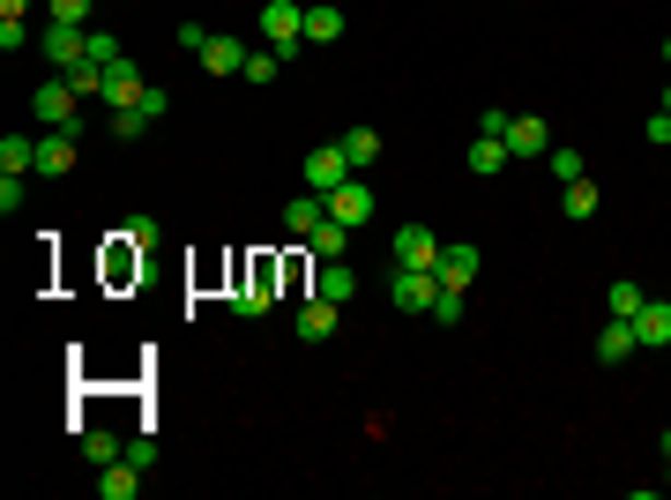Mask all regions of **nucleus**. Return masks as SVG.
Returning a JSON list of instances; mask_svg holds the SVG:
<instances>
[{
	"mask_svg": "<svg viewBox=\"0 0 671 500\" xmlns=\"http://www.w3.org/2000/svg\"><path fill=\"white\" fill-rule=\"evenodd\" d=\"M329 217V195H298V202H284V232H298V240H314V224Z\"/></svg>",
	"mask_w": 671,
	"mask_h": 500,
	"instance_id": "obj_19",
	"label": "nucleus"
},
{
	"mask_svg": "<svg viewBox=\"0 0 671 500\" xmlns=\"http://www.w3.org/2000/svg\"><path fill=\"white\" fill-rule=\"evenodd\" d=\"M664 113H671V90H664Z\"/></svg>",
	"mask_w": 671,
	"mask_h": 500,
	"instance_id": "obj_39",
	"label": "nucleus"
},
{
	"mask_svg": "<svg viewBox=\"0 0 671 500\" xmlns=\"http://www.w3.org/2000/svg\"><path fill=\"white\" fill-rule=\"evenodd\" d=\"M90 60H97V68H113V60H127V53H120L113 31H90Z\"/></svg>",
	"mask_w": 671,
	"mask_h": 500,
	"instance_id": "obj_30",
	"label": "nucleus"
},
{
	"mask_svg": "<svg viewBox=\"0 0 671 500\" xmlns=\"http://www.w3.org/2000/svg\"><path fill=\"white\" fill-rule=\"evenodd\" d=\"M433 322H440V329H456V322H462V292L440 284V292H433Z\"/></svg>",
	"mask_w": 671,
	"mask_h": 500,
	"instance_id": "obj_28",
	"label": "nucleus"
},
{
	"mask_svg": "<svg viewBox=\"0 0 671 500\" xmlns=\"http://www.w3.org/2000/svg\"><path fill=\"white\" fill-rule=\"evenodd\" d=\"M388 292H396V306H403V314H433L440 277H433V269H396V277H388Z\"/></svg>",
	"mask_w": 671,
	"mask_h": 500,
	"instance_id": "obj_4",
	"label": "nucleus"
},
{
	"mask_svg": "<svg viewBox=\"0 0 671 500\" xmlns=\"http://www.w3.org/2000/svg\"><path fill=\"white\" fill-rule=\"evenodd\" d=\"M269 292H276V261H247V277L232 292V314H269Z\"/></svg>",
	"mask_w": 671,
	"mask_h": 500,
	"instance_id": "obj_5",
	"label": "nucleus"
},
{
	"mask_svg": "<svg viewBox=\"0 0 671 500\" xmlns=\"http://www.w3.org/2000/svg\"><path fill=\"white\" fill-rule=\"evenodd\" d=\"M0 172H23V179H31V172H38V142H31V135H8V142H0Z\"/></svg>",
	"mask_w": 671,
	"mask_h": 500,
	"instance_id": "obj_24",
	"label": "nucleus"
},
{
	"mask_svg": "<svg viewBox=\"0 0 671 500\" xmlns=\"http://www.w3.org/2000/svg\"><path fill=\"white\" fill-rule=\"evenodd\" d=\"M276 68H284V53H247V68H239V75L261 90V83H276Z\"/></svg>",
	"mask_w": 671,
	"mask_h": 500,
	"instance_id": "obj_26",
	"label": "nucleus"
},
{
	"mask_svg": "<svg viewBox=\"0 0 671 500\" xmlns=\"http://www.w3.org/2000/svg\"><path fill=\"white\" fill-rule=\"evenodd\" d=\"M127 463H142V470H150V463H157V441H150V433H134V441H127Z\"/></svg>",
	"mask_w": 671,
	"mask_h": 500,
	"instance_id": "obj_36",
	"label": "nucleus"
},
{
	"mask_svg": "<svg viewBox=\"0 0 671 500\" xmlns=\"http://www.w3.org/2000/svg\"><path fill=\"white\" fill-rule=\"evenodd\" d=\"M433 277H440L448 292H470V277H478V247L448 240V247H440V261H433Z\"/></svg>",
	"mask_w": 671,
	"mask_h": 500,
	"instance_id": "obj_11",
	"label": "nucleus"
},
{
	"mask_svg": "<svg viewBox=\"0 0 671 500\" xmlns=\"http://www.w3.org/2000/svg\"><path fill=\"white\" fill-rule=\"evenodd\" d=\"M306 247L321 254V261H336V254L351 247V224H336V217H321V224H314V240H306Z\"/></svg>",
	"mask_w": 671,
	"mask_h": 500,
	"instance_id": "obj_25",
	"label": "nucleus"
},
{
	"mask_svg": "<svg viewBox=\"0 0 671 500\" xmlns=\"http://www.w3.org/2000/svg\"><path fill=\"white\" fill-rule=\"evenodd\" d=\"M23 8H31V0H0V15H23Z\"/></svg>",
	"mask_w": 671,
	"mask_h": 500,
	"instance_id": "obj_38",
	"label": "nucleus"
},
{
	"mask_svg": "<svg viewBox=\"0 0 671 500\" xmlns=\"http://www.w3.org/2000/svg\"><path fill=\"white\" fill-rule=\"evenodd\" d=\"M75 97H83V90L68 83V75H60V83H38L31 90V113H38V127H60V135H75Z\"/></svg>",
	"mask_w": 671,
	"mask_h": 500,
	"instance_id": "obj_2",
	"label": "nucleus"
},
{
	"mask_svg": "<svg viewBox=\"0 0 671 500\" xmlns=\"http://www.w3.org/2000/svg\"><path fill=\"white\" fill-rule=\"evenodd\" d=\"M45 8H52V23H83L90 31V0H45Z\"/></svg>",
	"mask_w": 671,
	"mask_h": 500,
	"instance_id": "obj_32",
	"label": "nucleus"
},
{
	"mask_svg": "<svg viewBox=\"0 0 671 500\" xmlns=\"http://www.w3.org/2000/svg\"><path fill=\"white\" fill-rule=\"evenodd\" d=\"M0 209H8V217L23 209V172H0Z\"/></svg>",
	"mask_w": 671,
	"mask_h": 500,
	"instance_id": "obj_33",
	"label": "nucleus"
},
{
	"mask_svg": "<svg viewBox=\"0 0 671 500\" xmlns=\"http://www.w3.org/2000/svg\"><path fill=\"white\" fill-rule=\"evenodd\" d=\"M336 142H343V158H351V172H366V165L380 158V135H374V127H343Z\"/></svg>",
	"mask_w": 671,
	"mask_h": 500,
	"instance_id": "obj_21",
	"label": "nucleus"
},
{
	"mask_svg": "<svg viewBox=\"0 0 671 500\" xmlns=\"http://www.w3.org/2000/svg\"><path fill=\"white\" fill-rule=\"evenodd\" d=\"M507 158H515V150H507L501 135H478V142H470V172H478V179H493Z\"/></svg>",
	"mask_w": 671,
	"mask_h": 500,
	"instance_id": "obj_22",
	"label": "nucleus"
},
{
	"mask_svg": "<svg viewBox=\"0 0 671 500\" xmlns=\"http://www.w3.org/2000/svg\"><path fill=\"white\" fill-rule=\"evenodd\" d=\"M501 142H507V150H515V158H545V120H530V113H515Z\"/></svg>",
	"mask_w": 671,
	"mask_h": 500,
	"instance_id": "obj_18",
	"label": "nucleus"
},
{
	"mask_svg": "<svg viewBox=\"0 0 671 500\" xmlns=\"http://www.w3.org/2000/svg\"><path fill=\"white\" fill-rule=\"evenodd\" d=\"M97 493H105V500H134V493H142V463H105V470H97Z\"/></svg>",
	"mask_w": 671,
	"mask_h": 500,
	"instance_id": "obj_17",
	"label": "nucleus"
},
{
	"mask_svg": "<svg viewBox=\"0 0 671 500\" xmlns=\"http://www.w3.org/2000/svg\"><path fill=\"white\" fill-rule=\"evenodd\" d=\"M202 68H210V75H239V68H247V45L239 38H210L202 45Z\"/></svg>",
	"mask_w": 671,
	"mask_h": 500,
	"instance_id": "obj_20",
	"label": "nucleus"
},
{
	"mask_svg": "<svg viewBox=\"0 0 671 500\" xmlns=\"http://www.w3.org/2000/svg\"><path fill=\"white\" fill-rule=\"evenodd\" d=\"M343 38V8L336 0H306V45H336Z\"/></svg>",
	"mask_w": 671,
	"mask_h": 500,
	"instance_id": "obj_16",
	"label": "nucleus"
},
{
	"mask_svg": "<svg viewBox=\"0 0 671 500\" xmlns=\"http://www.w3.org/2000/svg\"><path fill=\"white\" fill-rule=\"evenodd\" d=\"M552 179H582V150H552Z\"/></svg>",
	"mask_w": 671,
	"mask_h": 500,
	"instance_id": "obj_34",
	"label": "nucleus"
},
{
	"mask_svg": "<svg viewBox=\"0 0 671 500\" xmlns=\"http://www.w3.org/2000/svg\"><path fill=\"white\" fill-rule=\"evenodd\" d=\"M634 336H641V351H664V344H671V299H641Z\"/></svg>",
	"mask_w": 671,
	"mask_h": 500,
	"instance_id": "obj_12",
	"label": "nucleus"
},
{
	"mask_svg": "<svg viewBox=\"0 0 671 500\" xmlns=\"http://www.w3.org/2000/svg\"><path fill=\"white\" fill-rule=\"evenodd\" d=\"M142 127H150V120H142V105H134V113H113V135H120V142H134Z\"/></svg>",
	"mask_w": 671,
	"mask_h": 500,
	"instance_id": "obj_35",
	"label": "nucleus"
},
{
	"mask_svg": "<svg viewBox=\"0 0 671 500\" xmlns=\"http://www.w3.org/2000/svg\"><path fill=\"white\" fill-rule=\"evenodd\" d=\"M612 314H620V322H634V314H641V284H627V277H620V284H612Z\"/></svg>",
	"mask_w": 671,
	"mask_h": 500,
	"instance_id": "obj_29",
	"label": "nucleus"
},
{
	"mask_svg": "<svg viewBox=\"0 0 671 500\" xmlns=\"http://www.w3.org/2000/svg\"><path fill=\"white\" fill-rule=\"evenodd\" d=\"M440 247H448V240H433L425 224H403V232H396V269H433Z\"/></svg>",
	"mask_w": 671,
	"mask_h": 500,
	"instance_id": "obj_8",
	"label": "nucleus"
},
{
	"mask_svg": "<svg viewBox=\"0 0 671 500\" xmlns=\"http://www.w3.org/2000/svg\"><path fill=\"white\" fill-rule=\"evenodd\" d=\"M567 217H575V224L597 217V187H589V179H567Z\"/></svg>",
	"mask_w": 671,
	"mask_h": 500,
	"instance_id": "obj_27",
	"label": "nucleus"
},
{
	"mask_svg": "<svg viewBox=\"0 0 671 500\" xmlns=\"http://www.w3.org/2000/svg\"><path fill=\"white\" fill-rule=\"evenodd\" d=\"M664 60H671V38H664Z\"/></svg>",
	"mask_w": 671,
	"mask_h": 500,
	"instance_id": "obj_41",
	"label": "nucleus"
},
{
	"mask_svg": "<svg viewBox=\"0 0 671 500\" xmlns=\"http://www.w3.org/2000/svg\"><path fill=\"white\" fill-rule=\"evenodd\" d=\"M261 38H269V53L292 60L298 45H306V0H269L261 8Z\"/></svg>",
	"mask_w": 671,
	"mask_h": 500,
	"instance_id": "obj_1",
	"label": "nucleus"
},
{
	"mask_svg": "<svg viewBox=\"0 0 671 500\" xmlns=\"http://www.w3.org/2000/svg\"><path fill=\"white\" fill-rule=\"evenodd\" d=\"M336 314H343V306L314 292L306 306H298V336H306V344H329V336H336Z\"/></svg>",
	"mask_w": 671,
	"mask_h": 500,
	"instance_id": "obj_13",
	"label": "nucleus"
},
{
	"mask_svg": "<svg viewBox=\"0 0 671 500\" xmlns=\"http://www.w3.org/2000/svg\"><path fill=\"white\" fill-rule=\"evenodd\" d=\"M329 217H336V224H351V232H358V224L374 217V187H366V179L351 172V179H343V187L329 195Z\"/></svg>",
	"mask_w": 671,
	"mask_h": 500,
	"instance_id": "obj_7",
	"label": "nucleus"
},
{
	"mask_svg": "<svg viewBox=\"0 0 671 500\" xmlns=\"http://www.w3.org/2000/svg\"><path fill=\"white\" fill-rule=\"evenodd\" d=\"M634 351H641L634 322H620V314H612V322H604V336H597V359H604V367H620V359H634Z\"/></svg>",
	"mask_w": 671,
	"mask_h": 500,
	"instance_id": "obj_15",
	"label": "nucleus"
},
{
	"mask_svg": "<svg viewBox=\"0 0 671 500\" xmlns=\"http://www.w3.org/2000/svg\"><path fill=\"white\" fill-rule=\"evenodd\" d=\"M664 456H671V433H664Z\"/></svg>",
	"mask_w": 671,
	"mask_h": 500,
	"instance_id": "obj_40",
	"label": "nucleus"
},
{
	"mask_svg": "<svg viewBox=\"0 0 671 500\" xmlns=\"http://www.w3.org/2000/svg\"><path fill=\"white\" fill-rule=\"evenodd\" d=\"M314 292H321V299H336V306H343V299L358 292V269H351V261L336 254V261H321V269H314Z\"/></svg>",
	"mask_w": 671,
	"mask_h": 500,
	"instance_id": "obj_14",
	"label": "nucleus"
},
{
	"mask_svg": "<svg viewBox=\"0 0 671 500\" xmlns=\"http://www.w3.org/2000/svg\"><path fill=\"white\" fill-rule=\"evenodd\" d=\"M306 179H314V195H336V187L351 179V158H343V142H321V150H306Z\"/></svg>",
	"mask_w": 671,
	"mask_h": 500,
	"instance_id": "obj_6",
	"label": "nucleus"
},
{
	"mask_svg": "<svg viewBox=\"0 0 671 500\" xmlns=\"http://www.w3.org/2000/svg\"><path fill=\"white\" fill-rule=\"evenodd\" d=\"M75 441H83V463H97V470H105V463H120V456H127V449H120V441H113V433H105V426H83Z\"/></svg>",
	"mask_w": 671,
	"mask_h": 500,
	"instance_id": "obj_23",
	"label": "nucleus"
},
{
	"mask_svg": "<svg viewBox=\"0 0 671 500\" xmlns=\"http://www.w3.org/2000/svg\"><path fill=\"white\" fill-rule=\"evenodd\" d=\"M31 31H23V15H0V53H23Z\"/></svg>",
	"mask_w": 671,
	"mask_h": 500,
	"instance_id": "obj_31",
	"label": "nucleus"
},
{
	"mask_svg": "<svg viewBox=\"0 0 671 500\" xmlns=\"http://www.w3.org/2000/svg\"><path fill=\"white\" fill-rule=\"evenodd\" d=\"M142 75H134V60H113V68H105V90H97V97H105V105H113V113H134V105H142Z\"/></svg>",
	"mask_w": 671,
	"mask_h": 500,
	"instance_id": "obj_9",
	"label": "nucleus"
},
{
	"mask_svg": "<svg viewBox=\"0 0 671 500\" xmlns=\"http://www.w3.org/2000/svg\"><path fill=\"white\" fill-rule=\"evenodd\" d=\"M68 172H75V135L45 127L38 135V179H68Z\"/></svg>",
	"mask_w": 671,
	"mask_h": 500,
	"instance_id": "obj_10",
	"label": "nucleus"
},
{
	"mask_svg": "<svg viewBox=\"0 0 671 500\" xmlns=\"http://www.w3.org/2000/svg\"><path fill=\"white\" fill-rule=\"evenodd\" d=\"M216 31H202V23H179V45H187V53H195V60H202V45H210Z\"/></svg>",
	"mask_w": 671,
	"mask_h": 500,
	"instance_id": "obj_37",
	"label": "nucleus"
},
{
	"mask_svg": "<svg viewBox=\"0 0 671 500\" xmlns=\"http://www.w3.org/2000/svg\"><path fill=\"white\" fill-rule=\"evenodd\" d=\"M45 60H52V68H60V75H68V68H75V60H90V31L83 23H45Z\"/></svg>",
	"mask_w": 671,
	"mask_h": 500,
	"instance_id": "obj_3",
	"label": "nucleus"
}]
</instances>
